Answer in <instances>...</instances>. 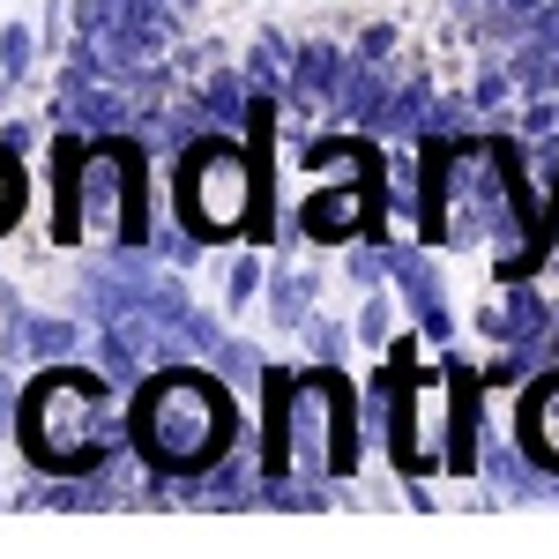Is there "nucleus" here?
<instances>
[{
  "label": "nucleus",
  "instance_id": "nucleus-1",
  "mask_svg": "<svg viewBox=\"0 0 559 559\" xmlns=\"http://www.w3.org/2000/svg\"><path fill=\"white\" fill-rule=\"evenodd\" d=\"M128 440L150 463V477H202L239 448V403L224 373L202 366H157L128 411Z\"/></svg>",
  "mask_w": 559,
  "mask_h": 559
},
{
  "label": "nucleus",
  "instance_id": "nucleus-2",
  "mask_svg": "<svg viewBox=\"0 0 559 559\" xmlns=\"http://www.w3.org/2000/svg\"><path fill=\"white\" fill-rule=\"evenodd\" d=\"M120 381L75 366V358H52L45 373L23 381V411H15V440L38 471H97L112 448H120Z\"/></svg>",
  "mask_w": 559,
  "mask_h": 559
},
{
  "label": "nucleus",
  "instance_id": "nucleus-3",
  "mask_svg": "<svg viewBox=\"0 0 559 559\" xmlns=\"http://www.w3.org/2000/svg\"><path fill=\"white\" fill-rule=\"evenodd\" d=\"M179 216L194 239H239L261 216V194H269V165H247V150L231 134H202L187 157H179Z\"/></svg>",
  "mask_w": 559,
  "mask_h": 559
},
{
  "label": "nucleus",
  "instance_id": "nucleus-4",
  "mask_svg": "<svg viewBox=\"0 0 559 559\" xmlns=\"http://www.w3.org/2000/svg\"><path fill=\"white\" fill-rule=\"evenodd\" d=\"M388 284L403 292L411 321H418V336H432V344H448V336H455V306H448L440 261H432L426 247H403V254H388Z\"/></svg>",
  "mask_w": 559,
  "mask_h": 559
},
{
  "label": "nucleus",
  "instance_id": "nucleus-5",
  "mask_svg": "<svg viewBox=\"0 0 559 559\" xmlns=\"http://www.w3.org/2000/svg\"><path fill=\"white\" fill-rule=\"evenodd\" d=\"M477 395H485L477 366L448 358V477H471L485 463V448H477Z\"/></svg>",
  "mask_w": 559,
  "mask_h": 559
},
{
  "label": "nucleus",
  "instance_id": "nucleus-6",
  "mask_svg": "<svg viewBox=\"0 0 559 559\" xmlns=\"http://www.w3.org/2000/svg\"><path fill=\"white\" fill-rule=\"evenodd\" d=\"M515 440L545 463V477H559V366H545L537 381L522 388L515 403Z\"/></svg>",
  "mask_w": 559,
  "mask_h": 559
},
{
  "label": "nucleus",
  "instance_id": "nucleus-7",
  "mask_svg": "<svg viewBox=\"0 0 559 559\" xmlns=\"http://www.w3.org/2000/svg\"><path fill=\"white\" fill-rule=\"evenodd\" d=\"M75 344H83V329L68 321V313H23L15 329H8V358L23 366H52V358H75Z\"/></svg>",
  "mask_w": 559,
  "mask_h": 559
},
{
  "label": "nucleus",
  "instance_id": "nucleus-8",
  "mask_svg": "<svg viewBox=\"0 0 559 559\" xmlns=\"http://www.w3.org/2000/svg\"><path fill=\"white\" fill-rule=\"evenodd\" d=\"M313 292H321L313 269H269V321L276 329H306L313 321Z\"/></svg>",
  "mask_w": 559,
  "mask_h": 559
},
{
  "label": "nucleus",
  "instance_id": "nucleus-9",
  "mask_svg": "<svg viewBox=\"0 0 559 559\" xmlns=\"http://www.w3.org/2000/svg\"><path fill=\"white\" fill-rule=\"evenodd\" d=\"M31 60H38V38H31L23 23H8V31H0V90L31 83Z\"/></svg>",
  "mask_w": 559,
  "mask_h": 559
},
{
  "label": "nucleus",
  "instance_id": "nucleus-10",
  "mask_svg": "<svg viewBox=\"0 0 559 559\" xmlns=\"http://www.w3.org/2000/svg\"><path fill=\"white\" fill-rule=\"evenodd\" d=\"M216 366H224V381H231V388L269 381V358H261L254 344H239V336H224V344H216Z\"/></svg>",
  "mask_w": 559,
  "mask_h": 559
},
{
  "label": "nucleus",
  "instance_id": "nucleus-11",
  "mask_svg": "<svg viewBox=\"0 0 559 559\" xmlns=\"http://www.w3.org/2000/svg\"><path fill=\"white\" fill-rule=\"evenodd\" d=\"M269 284V261L261 254H231V276H224V306L239 313V306H254V292Z\"/></svg>",
  "mask_w": 559,
  "mask_h": 559
},
{
  "label": "nucleus",
  "instance_id": "nucleus-12",
  "mask_svg": "<svg viewBox=\"0 0 559 559\" xmlns=\"http://www.w3.org/2000/svg\"><path fill=\"white\" fill-rule=\"evenodd\" d=\"M358 344H373V350H388V336H395V306H388V292H366L358 299Z\"/></svg>",
  "mask_w": 559,
  "mask_h": 559
},
{
  "label": "nucleus",
  "instance_id": "nucleus-13",
  "mask_svg": "<svg viewBox=\"0 0 559 559\" xmlns=\"http://www.w3.org/2000/svg\"><path fill=\"white\" fill-rule=\"evenodd\" d=\"M23 216V173H15V150L0 142V231Z\"/></svg>",
  "mask_w": 559,
  "mask_h": 559
}]
</instances>
